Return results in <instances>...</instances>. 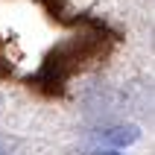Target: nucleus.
<instances>
[{
    "mask_svg": "<svg viewBox=\"0 0 155 155\" xmlns=\"http://www.w3.org/2000/svg\"><path fill=\"white\" fill-rule=\"evenodd\" d=\"M0 155H12V152H9V149H6V147H0Z\"/></svg>",
    "mask_w": 155,
    "mask_h": 155,
    "instance_id": "obj_2",
    "label": "nucleus"
},
{
    "mask_svg": "<svg viewBox=\"0 0 155 155\" xmlns=\"http://www.w3.org/2000/svg\"><path fill=\"white\" fill-rule=\"evenodd\" d=\"M100 138L105 140V143H114V147H129V143H135V140L140 138V129L138 126H114V129H105Z\"/></svg>",
    "mask_w": 155,
    "mask_h": 155,
    "instance_id": "obj_1",
    "label": "nucleus"
},
{
    "mask_svg": "<svg viewBox=\"0 0 155 155\" xmlns=\"http://www.w3.org/2000/svg\"><path fill=\"white\" fill-rule=\"evenodd\" d=\"M97 155H120V152H97Z\"/></svg>",
    "mask_w": 155,
    "mask_h": 155,
    "instance_id": "obj_3",
    "label": "nucleus"
}]
</instances>
